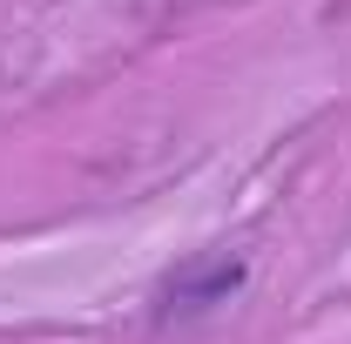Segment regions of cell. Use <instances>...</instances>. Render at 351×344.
Instances as JSON below:
<instances>
[{"label": "cell", "mask_w": 351, "mask_h": 344, "mask_svg": "<svg viewBox=\"0 0 351 344\" xmlns=\"http://www.w3.org/2000/svg\"><path fill=\"white\" fill-rule=\"evenodd\" d=\"M250 284V263L230 257V250H203V257L176 263L169 277L156 284V331H169V324H203V317H217L223 304L237 297Z\"/></svg>", "instance_id": "6da1fadb"}]
</instances>
